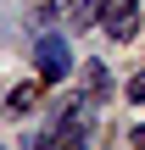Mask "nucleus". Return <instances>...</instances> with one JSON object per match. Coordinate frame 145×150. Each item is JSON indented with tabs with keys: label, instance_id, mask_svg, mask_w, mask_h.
<instances>
[{
	"label": "nucleus",
	"instance_id": "nucleus-1",
	"mask_svg": "<svg viewBox=\"0 0 145 150\" xmlns=\"http://www.w3.org/2000/svg\"><path fill=\"white\" fill-rule=\"evenodd\" d=\"M84 145H89V111L73 100V106L56 117V128L39 134V145H34V150H84Z\"/></svg>",
	"mask_w": 145,
	"mask_h": 150
},
{
	"label": "nucleus",
	"instance_id": "nucleus-2",
	"mask_svg": "<svg viewBox=\"0 0 145 150\" xmlns=\"http://www.w3.org/2000/svg\"><path fill=\"white\" fill-rule=\"evenodd\" d=\"M101 28H106L117 45H129V39L140 33V11H134V0H101Z\"/></svg>",
	"mask_w": 145,
	"mask_h": 150
},
{
	"label": "nucleus",
	"instance_id": "nucleus-3",
	"mask_svg": "<svg viewBox=\"0 0 145 150\" xmlns=\"http://www.w3.org/2000/svg\"><path fill=\"white\" fill-rule=\"evenodd\" d=\"M34 61H39V78H45V83H61V78H67V67H73V61H67V45H61L56 33H39Z\"/></svg>",
	"mask_w": 145,
	"mask_h": 150
},
{
	"label": "nucleus",
	"instance_id": "nucleus-4",
	"mask_svg": "<svg viewBox=\"0 0 145 150\" xmlns=\"http://www.w3.org/2000/svg\"><path fill=\"white\" fill-rule=\"evenodd\" d=\"M50 17H56V22H67V28L78 33V28L101 22V0H56V6H50Z\"/></svg>",
	"mask_w": 145,
	"mask_h": 150
},
{
	"label": "nucleus",
	"instance_id": "nucleus-5",
	"mask_svg": "<svg viewBox=\"0 0 145 150\" xmlns=\"http://www.w3.org/2000/svg\"><path fill=\"white\" fill-rule=\"evenodd\" d=\"M84 83H89V100H112V78H106V67H101V61H89V67H84Z\"/></svg>",
	"mask_w": 145,
	"mask_h": 150
},
{
	"label": "nucleus",
	"instance_id": "nucleus-6",
	"mask_svg": "<svg viewBox=\"0 0 145 150\" xmlns=\"http://www.w3.org/2000/svg\"><path fill=\"white\" fill-rule=\"evenodd\" d=\"M34 100H39V89H34V83H17V89H11V100H6V111H11V117H22V111H34Z\"/></svg>",
	"mask_w": 145,
	"mask_h": 150
},
{
	"label": "nucleus",
	"instance_id": "nucleus-7",
	"mask_svg": "<svg viewBox=\"0 0 145 150\" xmlns=\"http://www.w3.org/2000/svg\"><path fill=\"white\" fill-rule=\"evenodd\" d=\"M129 100H134V106H145V67L129 78Z\"/></svg>",
	"mask_w": 145,
	"mask_h": 150
},
{
	"label": "nucleus",
	"instance_id": "nucleus-8",
	"mask_svg": "<svg viewBox=\"0 0 145 150\" xmlns=\"http://www.w3.org/2000/svg\"><path fill=\"white\" fill-rule=\"evenodd\" d=\"M134 145H140V150H145V128H134Z\"/></svg>",
	"mask_w": 145,
	"mask_h": 150
},
{
	"label": "nucleus",
	"instance_id": "nucleus-9",
	"mask_svg": "<svg viewBox=\"0 0 145 150\" xmlns=\"http://www.w3.org/2000/svg\"><path fill=\"white\" fill-rule=\"evenodd\" d=\"M0 150H6V145H0Z\"/></svg>",
	"mask_w": 145,
	"mask_h": 150
}]
</instances>
